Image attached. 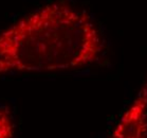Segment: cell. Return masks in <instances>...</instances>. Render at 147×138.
I'll list each match as a JSON object with an SVG mask.
<instances>
[{"mask_svg":"<svg viewBox=\"0 0 147 138\" xmlns=\"http://www.w3.org/2000/svg\"><path fill=\"white\" fill-rule=\"evenodd\" d=\"M110 138H147V79L119 119Z\"/></svg>","mask_w":147,"mask_h":138,"instance_id":"obj_2","label":"cell"},{"mask_svg":"<svg viewBox=\"0 0 147 138\" xmlns=\"http://www.w3.org/2000/svg\"><path fill=\"white\" fill-rule=\"evenodd\" d=\"M15 124L13 116L7 106L0 105V138H14Z\"/></svg>","mask_w":147,"mask_h":138,"instance_id":"obj_3","label":"cell"},{"mask_svg":"<svg viewBox=\"0 0 147 138\" xmlns=\"http://www.w3.org/2000/svg\"><path fill=\"white\" fill-rule=\"evenodd\" d=\"M105 51L90 14L51 2L0 31V74L78 70L97 63Z\"/></svg>","mask_w":147,"mask_h":138,"instance_id":"obj_1","label":"cell"}]
</instances>
